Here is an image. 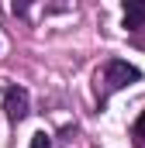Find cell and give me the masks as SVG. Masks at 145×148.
I'll list each match as a JSON object with an SVG mask.
<instances>
[{
  "instance_id": "3957f363",
  "label": "cell",
  "mask_w": 145,
  "mask_h": 148,
  "mask_svg": "<svg viewBox=\"0 0 145 148\" xmlns=\"http://www.w3.org/2000/svg\"><path fill=\"white\" fill-rule=\"evenodd\" d=\"M124 28L145 31V3L142 0H124Z\"/></svg>"
},
{
  "instance_id": "7a4b0ae2",
  "label": "cell",
  "mask_w": 145,
  "mask_h": 148,
  "mask_svg": "<svg viewBox=\"0 0 145 148\" xmlns=\"http://www.w3.org/2000/svg\"><path fill=\"white\" fill-rule=\"evenodd\" d=\"M3 110L7 117L17 124V121H24L28 117V90L24 86H7V93H3Z\"/></svg>"
},
{
  "instance_id": "5b68a950",
  "label": "cell",
  "mask_w": 145,
  "mask_h": 148,
  "mask_svg": "<svg viewBox=\"0 0 145 148\" xmlns=\"http://www.w3.org/2000/svg\"><path fill=\"white\" fill-rule=\"evenodd\" d=\"M131 134L138 138V145H142V141H145V114H142V117H138V121H135V127H131Z\"/></svg>"
},
{
  "instance_id": "277c9868",
  "label": "cell",
  "mask_w": 145,
  "mask_h": 148,
  "mask_svg": "<svg viewBox=\"0 0 145 148\" xmlns=\"http://www.w3.org/2000/svg\"><path fill=\"white\" fill-rule=\"evenodd\" d=\"M28 148H52V138H48L45 131H38L35 138H31V145H28Z\"/></svg>"
},
{
  "instance_id": "6da1fadb",
  "label": "cell",
  "mask_w": 145,
  "mask_h": 148,
  "mask_svg": "<svg viewBox=\"0 0 145 148\" xmlns=\"http://www.w3.org/2000/svg\"><path fill=\"white\" fill-rule=\"evenodd\" d=\"M142 73L131 66V62H124V59H107L104 62V69L97 73V100L104 103L110 93H117V90H124V86H131V83H138Z\"/></svg>"
}]
</instances>
